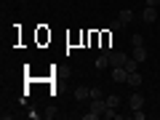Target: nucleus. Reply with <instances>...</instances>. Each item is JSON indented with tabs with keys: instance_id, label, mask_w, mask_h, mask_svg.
I'll return each instance as SVG.
<instances>
[{
	"instance_id": "nucleus-1",
	"label": "nucleus",
	"mask_w": 160,
	"mask_h": 120,
	"mask_svg": "<svg viewBox=\"0 0 160 120\" xmlns=\"http://www.w3.org/2000/svg\"><path fill=\"white\" fill-rule=\"evenodd\" d=\"M107 107H109V104H107V96H104V99H91V109L83 115V120H96V118H102Z\"/></svg>"
},
{
	"instance_id": "nucleus-2",
	"label": "nucleus",
	"mask_w": 160,
	"mask_h": 120,
	"mask_svg": "<svg viewBox=\"0 0 160 120\" xmlns=\"http://www.w3.org/2000/svg\"><path fill=\"white\" fill-rule=\"evenodd\" d=\"M126 62H128V56L123 51H112L109 53V67H123Z\"/></svg>"
},
{
	"instance_id": "nucleus-3",
	"label": "nucleus",
	"mask_w": 160,
	"mask_h": 120,
	"mask_svg": "<svg viewBox=\"0 0 160 120\" xmlns=\"http://www.w3.org/2000/svg\"><path fill=\"white\" fill-rule=\"evenodd\" d=\"M126 78H128V69L126 67H112V80H115V83H126Z\"/></svg>"
},
{
	"instance_id": "nucleus-4",
	"label": "nucleus",
	"mask_w": 160,
	"mask_h": 120,
	"mask_svg": "<svg viewBox=\"0 0 160 120\" xmlns=\"http://www.w3.org/2000/svg\"><path fill=\"white\" fill-rule=\"evenodd\" d=\"M128 107H131V112H133V109H142V107H144V96H142V93H131Z\"/></svg>"
},
{
	"instance_id": "nucleus-5",
	"label": "nucleus",
	"mask_w": 160,
	"mask_h": 120,
	"mask_svg": "<svg viewBox=\"0 0 160 120\" xmlns=\"http://www.w3.org/2000/svg\"><path fill=\"white\" fill-rule=\"evenodd\" d=\"M75 99H78V102L91 99V88H88V86H78V88H75Z\"/></svg>"
},
{
	"instance_id": "nucleus-6",
	"label": "nucleus",
	"mask_w": 160,
	"mask_h": 120,
	"mask_svg": "<svg viewBox=\"0 0 160 120\" xmlns=\"http://www.w3.org/2000/svg\"><path fill=\"white\" fill-rule=\"evenodd\" d=\"M155 19H158V11H155L152 6H147V8H144V11H142V22H147V24H152Z\"/></svg>"
},
{
	"instance_id": "nucleus-7",
	"label": "nucleus",
	"mask_w": 160,
	"mask_h": 120,
	"mask_svg": "<svg viewBox=\"0 0 160 120\" xmlns=\"http://www.w3.org/2000/svg\"><path fill=\"white\" fill-rule=\"evenodd\" d=\"M126 83H128L131 88H139V86H142V75H139V72H128Z\"/></svg>"
},
{
	"instance_id": "nucleus-8",
	"label": "nucleus",
	"mask_w": 160,
	"mask_h": 120,
	"mask_svg": "<svg viewBox=\"0 0 160 120\" xmlns=\"http://www.w3.org/2000/svg\"><path fill=\"white\" fill-rule=\"evenodd\" d=\"M133 59H136L139 64L147 62V48H144V46H133Z\"/></svg>"
},
{
	"instance_id": "nucleus-9",
	"label": "nucleus",
	"mask_w": 160,
	"mask_h": 120,
	"mask_svg": "<svg viewBox=\"0 0 160 120\" xmlns=\"http://www.w3.org/2000/svg\"><path fill=\"white\" fill-rule=\"evenodd\" d=\"M118 19H120V22H123V24L128 27V24L133 22V11H120V16H118Z\"/></svg>"
},
{
	"instance_id": "nucleus-10",
	"label": "nucleus",
	"mask_w": 160,
	"mask_h": 120,
	"mask_svg": "<svg viewBox=\"0 0 160 120\" xmlns=\"http://www.w3.org/2000/svg\"><path fill=\"white\" fill-rule=\"evenodd\" d=\"M96 67H99V69H104V67H109V53H102V56L96 59Z\"/></svg>"
},
{
	"instance_id": "nucleus-11",
	"label": "nucleus",
	"mask_w": 160,
	"mask_h": 120,
	"mask_svg": "<svg viewBox=\"0 0 160 120\" xmlns=\"http://www.w3.org/2000/svg\"><path fill=\"white\" fill-rule=\"evenodd\" d=\"M123 67H126L128 72H136V67H139V62H136V59H133V56H128V62L123 64Z\"/></svg>"
},
{
	"instance_id": "nucleus-12",
	"label": "nucleus",
	"mask_w": 160,
	"mask_h": 120,
	"mask_svg": "<svg viewBox=\"0 0 160 120\" xmlns=\"http://www.w3.org/2000/svg\"><path fill=\"white\" fill-rule=\"evenodd\" d=\"M107 104L118 109V107H120V96H118V93H109V96H107Z\"/></svg>"
},
{
	"instance_id": "nucleus-13",
	"label": "nucleus",
	"mask_w": 160,
	"mask_h": 120,
	"mask_svg": "<svg viewBox=\"0 0 160 120\" xmlns=\"http://www.w3.org/2000/svg\"><path fill=\"white\" fill-rule=\"evenodd\" d=\"M131 46H144V38H142L139 32H133V35H131Z\"/></svg>"
},
{
	"instance_id": "nucleus-14",
	"label": "nucleus",
	"mask_w": 160,
	"mask_h": 120,
	"mask_svg": "<svg viewBox=\"0 0 160 120\" xmlns=\"http://www.w3.org/2000/svg\"><path fill=\"white\" fill-rule=\"evenodd\" d=\"M91 99H104V93H102V88H91Z\"/></svg>"
},
{
	"instance_id": "nucleus-15",
	"label": "nucleus",
	"mask_w": 160,
	"mask_h": 120,
	"mask_svg": "<svg viewBox=\"0 0 160 120\" xmlns=\"http://www.w3.org/2000/svg\"><path fill=\"white\" fill-rule=\"evenodd\" d=\"M131 118H133V120H144V118H147V115H144L142 109H133V115H131Z\"/></svg>"
},
{
	"instance_id": "nucleus-16",
	"label": "nucleus",
	"mask_w": 160,
	"mask_h": 120,
	"mask_svg": "<svg viewBox=\"0 0 160 120\" xmlns=\"http://www.w3.org/2000/svg\"><path fill=\"white\" fill-rule=\"evenodd\" d=\"M147 6H152V8H158V6H160V0H147Z\"/></svg>"
},
{
	"instance_id": "nucleus-17",
	"label": "nucleus",
	"mask_w": 160,
	"mask_h": 120,
	"mask_svg": "<svg viewBox=\"0 0 160 120\" xmlns=\"http://www.w3.org/2000/svg\"><path fill=\"white\" fill-rule=\"evenodd\" d=\"M158 32H160V22H158Z\"/></svg>"
}]
</instances>
